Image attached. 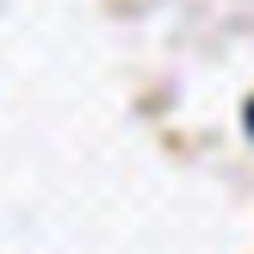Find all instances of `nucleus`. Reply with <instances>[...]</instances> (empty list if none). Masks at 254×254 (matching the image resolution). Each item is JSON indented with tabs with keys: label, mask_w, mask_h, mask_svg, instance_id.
<instances>
[{
	"label": "nucleus",
	"mask_w": 254,
	"mask_h": 254,
	"mask_svg": "<svg viewBox=\"0 0 254 254\" xmlns=\"http://www.w3.org/2000/svg\"><path fill=\"white\" fill-rule=\"evenodd\" d=\"M248 130H254V106H248Z\"/></svg>",
	"instance_id": "nucleus-1"
}]
</instances>
